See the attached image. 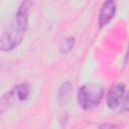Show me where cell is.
Segmentation results:
<instances>
[{
    "mask_svg": "<svg viewBox=\"0 0 129 129\" xmlns=\"http://www.w3.org/2000/svg\"><path fill=\"white\" fill-rule=\"evenodd\" d=\"M31 6V0H23L18 6L12 20L1 35L0 49L2 51L13 50L22 42L28 28Z\"/></svg>",
    "mask_w": 129,
    "mask_h": 129,
    "instance_id": "6da1fadb",
    "label": "cell"
},
{
    "mask_svg": "<svg viewBox=\"0 0 129 129\" xmlns=\"http://www.w3.org/2000/svg\"><path fill=\"white\" fill-rule=\"evenodd\" d=\"M104 97V89L98 84H86L79 88L77 101L84 111H92L97 108Z\"/></svg>",
    "mask_w": 129,
    "mask_h": 129,
    "instance_id": "7a4b0ae2",
    "label": "cell"
},
{
    "mask_svg": "<svg viewBox=\"0 0 129 129\" xmlns=\"http://www.w3.org/2000/svg\"><path fill=\"white\" fill-rule=\"evenodd\" d=\"M30 95V88L27 83H21L13 88L10 91L6 92L1 98V111L3 112L6 106L12 105L16 101H26Z\"/></svg>",
    "mask_w": 129,
    "mask_h": 129,
    "instance_id": "3957f363",
    "label": "cell"
},
{
    "mask_svg": "<svg viewBox=\"0 0 129 129\" xmlns=\"http://www.w3.org/2000/svg\"><path fill=\"white\" fill-rule=\"evenodd\" d=\"M117 6L115 0H104L99 14H98V24L100 28L107 26L116 14Z\"/></svg>",
    "mask_w": 129,
    "mask_h": 129,
    "instance_id": "277c9868",
    "label": "cell"
},
{
    "mask_svg": "<svg viewBox=\"0 0 129 129\" xmlns=\"http://www.w3.org/2000/svg\"><path fill=\"white\" fill-rule=\"evenodd\" d=\"M125 85L123 83H116L113 85L106 96V104L110 110H115L120 106V103L125 95Z\"/></svg>",
    "mask_w": 129,
    "mask_h": 129,
    "instance_id": "5b68a950",
    "label": "cell"
},
{
    "mask_svg": "<svg viewBox=\"0 0 129 129\" xmlns=\"http://www.w3.org/2000/svg\"><path fill=\"white\" fill-rule=\"evenodd\" d=\"M72 93H73V85L71 82L67 81V82H63L58 90H57V101H58V104L60 106H66L70 99H71V96H72Z\"/></svg>",
    "mask_w": 129,
    "mask_h": 129,
    "instance_id": "8992f818",
    "label": "cell"
},
{
    "mask_svg": "<svg viewBox=\"0 0 129 129\" xmlns=\"http://www.w3.org/2000/svg\"><path fill=\"white\" fill-rule=\"evenodd\" d=\"M74 44H75V37L68 36L60 43V46H59L60 52L61 53H67V52L71 51L73 49V47H74Z\"/></svg>",
    "mask_w": 129,
    "mask_h": 129,
    "instance_id": "52a82bcc",
    "label": "cell"
},
{
    "mask_svg": "<svg viewBox=\"0 0 129 129\" xmlns=\"http://www.w3.org/2000/svg\"><path fill=\"white\" fill-rule=\"evenodd\" d=\"M128 111H129V91L123 97L119 112H120V114H122V113H125V112H128Z\"/></svg>",
    "mask_w": 129,
    "mask_h": 129,
    "instance_id": "ba28073f",
    "label": "cell"
},
{
    "mask_svg": "<svg viewBox=\"0 0 129 129\" xmlns=\"http://www.w3.org/2000/svg\"><path fill=\"white\" fill-rule=\"evenodd\" d=\"M100 128H118V125H114V124H101L99 125Z\"/></svg>",
    "mask_w": 129,
    "mask_h": 129,
    "instance_id": "9c48e42d",
    "label": "cell"
}]
</instances>
